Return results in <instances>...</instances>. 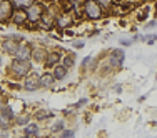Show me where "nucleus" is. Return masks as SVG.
Masks as SVG:
<instances>
[{"label":"nucleus","instance_id":"1","mask_svg":"<svg viewBox=\"0 0 157 138\" xmlns=\"http://www.w3.org/2000/svg\"><path fill=\"white\" fill-rule=\"evenodd\" d=\"M9 70L12 72V75L15 78H25L32 72V63H30V60H20V58L13 57Z\"/></svg>","mask_w":157,"mask_h":138},{"label":"nucleus","instance_id":"2","mask_svg":"<svg viewBox=\"0 0 157 138\" xmlns=\"http://www.w3.org/2000/svg\"><path fill=\"white\" fill-rule=\"evenodd\" d=\"M84 12L90 20H97L102 17V7L95 2V0H85L84 3Z\"/></svg>","mask_w":157,"mask_h":138},{"label":"nucleus","instance_id":"3","mask_svg":"<svg viewBox=\"0 0 157 138\" xmlns=\"http://www.w3.org/2000/svg\"><path fill=\"white\" fill-rule=\"evenodd\" d=\"M25 12H27L29 22H30V24H37V22L40 20V17H42V13L45 12V7H44L42 3H39V2H33L30 7L25 9Z\"/></svg>","mask_w":157,"mask_h":138},{"label":"nucleus","instance_id":"4","mask_svg":"<svg viewBox=\"0 0 157 138\" xmlns=\"http://www.w3.org/2000/svg\"><path fill=\"white\" fill-rule=\"evenodd\" d=\"M18 47H20V42L13 40L12 37H7V38L3 40L2 43H0V48H2V52H3L5 55H10V57H15Z\"/></svg>","mask_w":157,"mask_h":138},{"label":"nucleus","instance_id":"5","mask_svg":"<svg viewBox=\"0 0 157 138\" xmlns=\"http://www.w3.org/2000/svg\"><path fill=\"white\" fill-rule=\"evenodd\" d=\"M24 88L27 92H37L40 87V75L35 72H30L27 77H25V82H24Z\"/></svg>","mask_w":157,"mask_h":138},{"label":"nucleus","instance_id":"6","mask_svg":"<svg viewBox=\"0 0 157 138\" xmlns=\"http://www.w3.org/2000/svg\"><path fill=\"white\" fill-rule=\"evenodd\" d=\"M72 22H74V17L70 12H62V13H59V15H55V18H54V25L57 28H62V30L69 27Z\"/></svg>","mask_w":157,"mask_h":138},{"label":"nucleus","instance_id":"7","mask_svg":"<svg viewBox=\"0 0 157 138\" xmlns=\"http://www.w3.org/2000/svg\"><path fill=\"white\" fill-rule=\"evenodd\" d=\"M12 13H13V5L10 0H3L0 3V24L3 22H9L12 18Z\"/></svg>","mask_w":157,"mask_h":138},{"label":"nucleus","instance_id":"8","mask_svg":"<svg viewBox=\"0 0 157 138\" xmlns=\"http://www.w3.org/2000/svg\"><path fill=\"white\" fill-rule=\"evenodd\" d=\"M15 58H20V60H30L32 58V45L30 43H20Z\"/></svg>","mask_w":157,"mask_h":138},{"label":"nucleus","instance_id":"9","mask_svg":"<svg viewBox=\"0 0 157 138\" xmlns=\"http://www.w3.org/2000/svg\"><path fill=\"white\" fill-rule=\"evenodd\" d=\"M124 58H125L124 50H121V48H115V50L110 53L109 62H110V65H114V67H121L122 62H124Z\"/></svg>","mask_w":157,"mask_h":138},{"label":"nucleus","instance_id":"10","mask_svg":"<svg viewBox=\"0 0 157 138\" xmlns=\"http://www.w3.org/2000/svg\"><path fill=\"white\" fill-rule=\"evenodd\" d=\"M47 53L48 52L44 47H35V48H32V58L30 60L37 62V63H44L47 58Z\"/></svg>","mask_w":157,"mask_h":138},{"label":"nucleus","instance_id":"11","mask_svg":"<svg viewBox=\"0 0 157 138\" xmlns=\"http://www.w3.org/2000/svg\"><path fill=\"white\" fill-rule=\"evenodd\" d=\"M10 20H12L15 25H24L25 22H29V18H27V12H25V9H17L15 12L12 13V18H10Z\"/></svg>","mask_w":157,"mask_h":138},{"label":"nucleus","instance_id":"12","mask_svg":"<svg viewBox=\"0 0 157 138\" xmlns=\"http://www.w3.org/2000/svg\"><path fill=\"white\" fill-rule=\"evenodd\" d=\"M59 62H62V55L60 52H50V53H47V58H45V67H48V68H52V67H55Z\"/></svg>","mask_w":157,"mask_h":138},{"label":"nucleus","instance_id":"13","mask_svg":"<svg viewBox=\"0 0 157 138\" xmlns=\"http://www.w3.org/2000/svg\"><path fill=\"white\" fill-rule=\"evenodd\" d=\"M24 135L25 136H39L40 135V126L37 123H30L24 125Z\"/></svg>","mask_w":157,"mask_h":138},{"label":"nucleus","instance_id":"14","mask_svg":"<svg viewBox=\"0 0 157 138\" xmlns=\"http://www.w3.org/2000/svg\"><path fill=\"white\" fill-rule=\"evenodd\" d=\"M54 68V72H52V75H54V78L55 80H63L65 78V75H67V67L63 65V63H57L55 67H52Z\"/></svg>","mask_w":157,"mask_h":138},{"label":"nucleus","instance_id":"15","mask_svg":"<svg viewBox=\"0 0 157 138\" xmlns=\"http://www.w3.org/2000/svg\"><path fill=\"white\" fill-rule=\"evenodd\" d=\"M55 82H57V80L54 78V75H52V73H48V72H45V73H42V75H40V87H44V88L54 87Z\"/></svg>","mask_w":157,"mask_h":138},{"label":"nucleus","instance_id":"16","mask_svg":"<svg viewBox=\"0 0 157 138\" xmlns=\"http://www.w3.org/2000/svg\"><path fill=\"white\" fill-rule=\"evenodd\" d=\"M33 117H35V120H39V122L48 120V118L54 117V111L48 110V108H40V110H37L35 113H33Z\"/></svg>","mask_w":157,"mask_h":138},{"label":"nucleus","instance_id":"17","mask_svg":"<svg viewBox=\"0 0 157 138\" xmlns=\"http://www.w3.org/2000/svg\"><path fill=\"white\" fill-rule=\"evenodd\" d=\"M0 113H2L7 120H10V122H13V118H15V111H13V108L10 105H7V103L3 107H0Z\"/></svg>","mask_w":157,"mask_h":138},{"label":"nucleus","instance_id":"18","mask_svg":"<svg viewBox=\"0 0 157 138\" xmlns=\"http://www.w3.org/2000/svg\"><path fill=\"white\" fill-rule=\"evenodd\" d=\"M13 5V9H27V7H30L35 0H10Z\"/></svg>","mask_w":157,"mask_h":138},{"label":"nucleus","instance_id":"19","mask_svg":"<svg viewBox=\"0 0 157 138\" xmlns=\"http://www.w3.org/2000/svg\"><path fill=\"white\" fill-rule=\"evenodd\" d=\"M13 120H15V123L18 126H24V125H27V123L30 122V115L29 113H18Z\"/></svg>","mask_w":157,"mask_h":138},{"label":"nucleus","instance_id":"20","mask_svg":"<svg viewBox=\"0 0 157 138\" xmlns=\"http://www.w3.org/2000/svg\"><path fill=\"white\" fill-rule=\"evenodd\" d=\"M63 65L67 67V68H72L74 65H75V53H70V55H65L63 57Z\"/></svg>","mask_w":157,"mask_h":138},{"label":"nucleus","instance_id":"21","mask_svg":"<svg viewBox=\"0 0 157 138\" xmlns=\"http://www.w3.org/2000/svg\"><path fill=\"white\" fill-rule=\"evenodd\" d=\"M63 126H65L63 120H57V122H54V125H52L50 128H52L54 133H60V130H63Z\"/></svg>","mask_w":157,"mask_h":138},{"label":"nucleus","instance_id":"22","mask_svg":"<svg viewBox=\"0 0 157 138\" xmlns=\"http://www.w3.org/2000/svg\"><path fill=\"white\" fill-rule=\"evenodd\" d=\"M10 123H12V122L7 120V118L0 113V130H9L10 128Z\"/></svg>","mask_w":157,"mask_h":138},{"label":"nucleus","instance_id":"23","mask_svg":"<svg viewBox=\"0 0 157 138\" xmlns=\"http://www.w3.org/2000/svg\"><path fill=\"white\" fill-rule=\"evenodd\" d=\"M74 135H75V132H74V130H67V128L60 130V136H65V138H69V136H74Z\"/></svg>","mask_w":157,"mask_h":138},{"label":"nucleus","instance_id":"24","mask_svg":"<svg viewBox=\"0 0 157 138\" xmlns=\"http://www.w3.org/2000/svg\"><path fill=\"white\" fill-rule=\"evenodd\" d=\"M97 3H99L102 9H107V7H110L112 5V0H95Z\"/></svg>","mask_w":157,"mask_h":138},{"label":"nucleus","instance_id":"25","mask_svg":"<svg viewBox=\"0 0 157 138\" xmlns=\"http://www.w3.org/2000/svg\"><path fill=\"white\" fill-rule=\"evenodd\" d=\"M72 47L74 48H82L84 47V42H82V40H75V42H72Z\"/></svg>","mask_w":157,"mask_h":138},{"label":"nucleus","instance_id":"26","mask_svg":"<svg viewBox=\"0 0 157 138\" xmlns=\"http://www.w3.org/2000/svg\"><path fill=\"white\" fill-rule=\"evenodd\" d=\"M82 2H84V0H69V3H70V5H74V7H78Z\"/></svg>","mask_w":157,"mask_h":138},{"label":"nucleus","instance_id":"27","mask_svg":"<svg viewBox=\"0 0 157 138\" xmlns=\"http://www.w3.org/2000/svg\"><path fill=\"white\" fill-rule=\"evenodd\" d=\"M90 60H92V57H90V55H89V57H85V60L82 62V68H84V67H87L89 63H90Z\"/></svg>","mask_w":157,"mask_h":138},{"label":"nucleus","instance_id":"28","mask_svg":"<svg viewBox=\"0 0 157 138\" xmlns=\"http://www.w3.org/2000/svg\"><path fill=\"white\" fill-rule=\"evenodd\" d=\"M85 103H87V98H82V100H78V103L75 105V108H80V107H84Z\"/></svg>","mask_w":157,"mask_h":138},{"label":"nucleus","instance_id":"29","mask_svg":"<svg viewBox=\"0 0 157 138\" xmlns=\"http://www.w3.org/2000/svg\"><path fill=\"white\" fill-rule=\"evenodd\" d=\"M5 105V102H3V90H0V107Z\"/></svg>","mask_w":157,"mask_h":138},{"label":"nucleus","instance_id":"30","mask_svg":"<svg viewBox=\"0 0 157 138\" xmlns=\"http://www.w3.org/2000/svg\"><path fill=\"white\" fill-rule=\"evenodd\" d=\"M121 43H122V45H130V40H124V38H122Z\"/></svg>","mask_w":157,"mask_h":138},{"label":"nucleus","instance_id":"31","mask_svg":"<svg viewBox=\"0 0 157 138\" xmlns=\"http://www.w3.org/2000/svg\"><path fill=\"white\" fill-rule=\"evenodd\" d=\"M0 67H2V58H0Z\"/></svg>","mask_w":157,"mask_h":138},{"label":"nucleus","instance_id":"32","mask_svg":"<svg viewBox=\"0 0 157 138\" xmlns=\"http://www.w3.org/2000/svg\"><path fill=\"white\" fill-rule=\"evenodd\" d=\"M2 2H3V0H0V3H2Z\"/></svg>","mask_w":157,"mask_h":138},{"label":"nucleus","instance_id":"33","mask_svg":"<svg viewBox=\"0 0 157 138\" xmlns=\"http://www.w3.org/2000/svg\"><path fill=\"white\" fill-rule=\"evenodd\" d=\"M0 43H2V42H0Z\"/></svg>","mask_w":157,"mask_h":138}]
</instances>
